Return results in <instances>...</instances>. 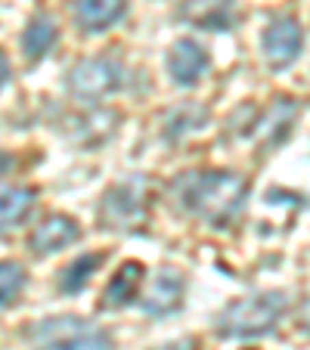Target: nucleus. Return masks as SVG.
I'll return each instance as SVG.
<instances>
[{
    "instance_id": "nucleus-3",
    "label": "nucleus",
    "mask_w": 310,
    "mask_h": 350,
    "mask_svg": "<svg viewBox=\"0 0 310 350\" xmlns=\"http://www.w3.org/2000/svg\"><path fill=\"white\" fill-rule=\"evenodd\" d=\"M28 338L34 350H115L112 335L84 317L40 319L28 329Z\"/></svg>"
},
{
    "instance_id": "nucleus-11",
    "label": "nucleus",
    "mask_w": 310,
    "mask_h": 350,
    "mask_svg": "<svg viewBox=\"0 0 310 350\" xmlns=\"http://www.w3.org/2000/svg\"><path fill=\"white\" fill-rule=\"evenodd\" d=\"M127 13V0H75V19L84 31L96 34Z\"/></svg>"
},
{
    "instance_id": "nucleus-8",
    "label": "nucleus",
    "mask_w": 310,
    "mask_h": 350,
    "mask_svg": "<svg viewBox=\"0 0 310 350\" xmlns=\"http://www.w3.org/2000/svg\"><path fill=\"white\" fill-rule=\"evenodd\" d=\"M183 295H186L183 273L165 267V270L155 273L149 291L143 295V310L149 313V317H159V319L171 317V313H177L180 307H183Z\"/></svg>"
},
{
    "instance_id": "nucleus-10",
    "label": "nucleus",
    "mask_w": 310,
    "mask_h": 350,
    "mask_svg": "<svg viewBox=\"0 0 310 350\" xmlns=\"http://www.w3.org/2000/svg\"><path fill=\"white\" fill-rule=\"evenodd\" d=\"M78 239H81L78 220L68 217V214H50V217L40 220V226H34L28 245H31V252L38 258H44V254H56L62 248H68V245H75Z\"/></svg>"
},
{
    "instance_id": "nucleus-19",
    "label": "nucleus",
    "mask_w": 310,
    "mask_h": 350,
    "mask_svg": "<svg viewBox=\"0 0 310 350\" xmlns=\"http://www.w3.org/2000/svg\"><path fill=\"white\" fill-rule=\"evenodd\" d=\"M10 78H13V66H10V59H7V53L0 50V90L10 84Z\"/></svg>"
},
{
    "instance_id": "nucleus-2",
    "label": "nucleus",
    "mask_w": 310,
    "mask_h": 350,
    "mask_svg": "<svg viewBox=\"0 0 310 350\" xmlns=\"http://www.w3.org/2000/svg\"><path fill=\"white\" fill-rule=\"evenodd\" d=\"M289 310L285 291H257V295L239 297L218 317L220 338H257L279 325Z\"/></svg>"
},
{
    "instance_id": "nucleus-15",
    "label": "nucleus",
    "mask_w": 310,
    "mask_h": 350,
    "mask_svg": "<svg viewBox=\"0 0 310 350\" xmlns=\"http://www.w3.org/2000/svg\"><path fill=\"white\" fill-rule=\"evenodd\" d=\"M103 264H106V254H103V252H90V254L75 258L72 264L60 273V291H62V295H78V291H84L87 282H90V276Z\"/></svg>"
},
{
    "instance_id": "nucleus-5",
    "label": "nucleus",
    "mask_w": 310,
    "mask_h": 350,
    "mask_svg": "<svg viewBox=\"0 0 310 350\" xmlns=\"http://www.w3.org/2000/svg\"><path fill=\"white\" fill-rule=\"evenodd\" d=\"M125 84V66L112 56L81 59L68 72V90L78 99H103Z\"/></svg>"
},
{
    "instance_id": "nucleus-18",
    "label": "nucleus",
    "mask_w": 310,
    "mask_h": 350,
    "mask_svg": "<svg viewBox=\"0 0 310 350\" xmlns=\"http://www.w3.org/2000/svg\"><path fill=\"white\" fill-rule=\"evenodd\" d=\"M152 350H198V341L196 338H177V341H168V344H159Z\"/></svg>"
},
{
    "instance_id": "nucleus-4",
    "label": "nucleus",
    "mask_w": 310,
    "mask_h": 350,
    "mask_svg": "<svg viewBox=\"0 0 310 350\" xmlns=\"http://www.w3.org/2000/svg\"><path fill=\"white\" fill-rule=\"evenodd\" d=\"M149 198H152L149 180L140 177V174L127 177L103 196L96 220L103 224V230H118V232L143 230L146 220H149Z\"/></svg>"
},
{
    "instance_id": "nucleus-7",
    "label": "nucleus",
    "mask_w": 310,
    "mask_h": 350,
    "mask_svg": "<svg viewBox=\"0 0 310 350\" xmlns=\"http://www.w3.org/2000/svg\"><path fill=\"white\" fill-rule=\"evenodd\" d=\"M211 59H208V50H205L198 40L192 38H180L171 44L168 50V75L177 87H192L205 78Z\"/></svg>"
},
{
    "instance_id": "nucleus-12",
    "label": "nucleus",
    "mask_w": 310,
    "mask_h": 350,
    "mask_svg": "<svg viewBox=\"0 0 310 350\" xmlns=\"http://www.w3.org/2000/svg\"><path fill=\"white\" fill-rule=\"evenodd\" d=\"M143 279H146V267L143 264H137V260L121 264L118 270H115V276L109 279L106 295H103L106 307L133 304V301H137V295H140V288H143Z\"/></svg>"
},
{
    "instance_id": "nucleus-9",
    "label": "nucleus",
    "mask_w": 310,
    "mask_h": 350,
    "mask_svg": "<svg viewBox=\"0 0 310 350\" xmlns=\"http://www.w3.org/2000/svg\"><path fill=\"white\" fill-rule=\"evenodd\" d=\"M180 19L205 31H233L239 22L236 0H183Z\"/></svg>"
},
{
    "instance_id": "nucleus-13",
    "label": "nucleus",
    "mask_w": 310,
    "mask_h": 350,
    "mask_svg": "<svg viewBox=\"0 0 310 350\" xmlns=\"http://www.w3.org/2000/svg\"><path fill=\"white\" fill-rule=\"evenodd\" d=\"M60 40V25H56L53 16L47 13H34L28 19L25 31H22V50H25L28 59H44L50 50Z\"/></svg>"
},
{
    "instance_id": "nucleus-6",
    "label": "nucleus",
    "mask_w": 310,
    "mask_h": 350,
    "mask_svg": "<svg viewBox=\"0 0 310 350\" xmlns=\"http://www.w3.org/2000/svg\"><path fill=\"white\" fill-rule=\"evenodd\" d=\"M261 50L270 68H285L301 56L304 50V28L295 16H279L264 28L261 38Z\"/></svg>"
},
{
    "instance_id": "nucleus-16",
    "label": "nucleus",
    "mask_w": 310,
    "mask_h": 350,
    "mask_svg": "<svg viewBox=\"0 0 310 350\" xmlns=\"http://www.w3.org/2000/svg\"><path fill=\"white\" fill-rule=\"evenodd\" d=\"M25 288V270L16 260H0V307H10Z\"/></svg>"
},
{
    "instance_id": "nucleus-1",
    "label": "nucleus",
    "mask_w": 310,
    "mask_h": 350,
    "mask_svg": "<svg viewBox=\"0 0 310 350\" xmlns=\"http://www.w3.org/2000/svg\"><path fill=\"white\" fill-rule=\"evenodd\" d=\"M174 196L192 217L224 230L242 214L248 202V180L239 177L236 171H218V167L192 171L174 183Z\"/></svg>"
},
{
    "instance_id": "nucleus-17",
    "label": "nucleus",
    "mask_w": 310,
    "mask_h": 350,
    "mask_svg": "<svg viewBox=\"0 0 310 350\" xmlns=\"http://www.w3.org/2000/svg\"><path fill=\"white\" fill-rule=\"evenodd\" d=\"M208 121V112L205 109H196V106H186V109H177V112L171 115V121H168V137H183V133L190 131H198V127Z\"/></svg>"
},
{
    "instance_id": "nucleus-14",
    "label": "nucleus",
    "mask_w": 310,
    "mask_h": 350,
    "mask_svg": "<svg viewBox=\"0 0 310 350\" xmlns=\"http://www.w3.org/2000/svg\"><path fill=\"white\" fill-rule=\"evenodd\" d=\"M34 198H38V192L25 189V186L0 192V236L16 230L22 220H28V214H31V208H34Z\"/></svg>"
}]
</instances>
